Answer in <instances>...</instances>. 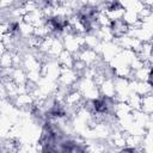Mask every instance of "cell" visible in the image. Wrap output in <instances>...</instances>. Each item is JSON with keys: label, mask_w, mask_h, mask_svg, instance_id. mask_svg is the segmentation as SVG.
Segmentation results:
<instances>
[{"label": "cell", "mask_w": 153, "mask_h": 153, "mask_svg": "<svg viewBox=\"0 0 153 153\" xmlns=\"http://www.w3.org/2000/svg\"><path fill=\"white\" fill-rule=\"evenodd\" d=\"M143 114H147V115H151L152 111H153V99H152V93H148V94H145L142 96V99H141V109H140Z\"/></svg>", "instance_id": "2"}, {"label": "cell", "mask_w": 153, "mask_h": 153, "mask_svg": "<svg viewBox=\"0 0 153 153\" xmlns=\"http://www.w3.org/2000/svg\"><path fill=\"white\" fill-rule=\"evenodd\" d=\"M108 27H109L114 38H121V37L126 36L129 31V25L123 20V18L110 20Z\"/></svg>", "instance_id": "1"}]
</instances>
